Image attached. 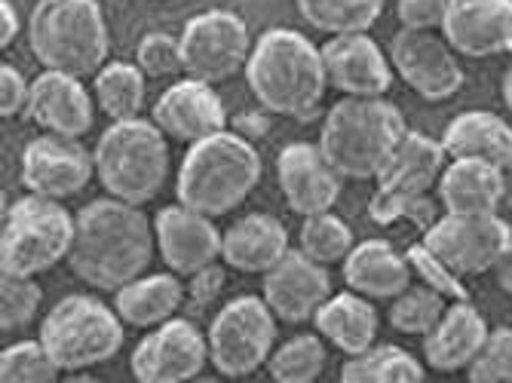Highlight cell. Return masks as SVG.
<instances>
[{
  "instance_id": "obj_1",
  "label": "cell",
  "mask_w": 512,
  "mask_h": 383,
  "mask_svg": "<svg viewBox=\"0 0 512 383\" xmlns=\"http://www.w3.org/2000/svg\"><path fill=\"white\" fill-rule=\"evenodd\" d=\"M157 233L148 215L117 197L92 200L74 215V243L68 264L74 276L99 292H117L145 276L154 258Z\"/></svg>"
},
{
  "instance_id": "obj_2",
  "label": "cell",
  "mask_w": 512,
  "mask_h": 383,
  "mask_svg": "<svg viewBox=\"0 0 512 383\" xmlns=\"http://www.w3.org/2000/svg\"><path fill=\"white\" fill-rule=\"evenodd\" d=\"M246 83L255 102L279 117H310L329 86L322 50L301 31H264L246 62Z\"/></svg>"
},
{
  "instance_id": "obj_3",
  "label": "cell",
  "mask_w": 512,
  "mask_h": 383,
  "mask_svg": "<svg viewBox=\"0 0 512 383\" xmlns=\"http://www.w3.org/2000/svg\"><path fill=\"white\" fill-rule=\"evenodd\" d=\"M405 135V117L384 95L381 99L344 95L325 114V126L319 132V151L341 178L368 181L384 172Z\"/></svg>"
},
{
  "instance_id": "obj_4",
  "label": "cell",
  "mask_w": 512,
  "mask_h": 383,
  "mask_svg": "<svg viewBox=\"0 0 512 383\" xmlns=\"http://www.w3.org/2000/svg\"><path fill=\"white\" fill-rule=\"evenodd\" d=\"M261 181V157L237 132H215L194 141L178 169L175 197L209 218L234 212Z\"/></svg>"
},
{
  "instance_id": "obj_5",
  "label": "cell",
  "mask_w": 512,
  "mask_h": 383,
  "mask_svg": "<svg viewBox=\"0 0 512 383\" xmlns=\"http://www.w3.org/2000/svg\"><path fill=\"white\" fill-rule=\"evenodd\" d=\"M34 59L71 77H96L108 65L111 34L99 0H37L28 19Z\"/></svg>"
},
{
  "instance_id": "obj_6",
  "label": "cell",
  "mask_w": 512,
  "mask_h": 383,
  "mask_svg": "<svg viewBox=\"0 0 512 383\" xmlns=\"http://www.w3.org/2000/svg\"><path fill=\"white\" fill-rule=\"evenodd\" d=\"M92 157L105 194L132 206L151 203L169 178L166 132L154 120H114L99 135Z\"/></svg>"
},
{
  "instance_id": "obj_7",
  "label": "cell",
  "mask_w": 512,
  "mask_h": 383,
  "mask_svg": "<svg viewBox=\"0 0 512 383\" xmlns=\"http://www.w3.org/2000/svg\"><path fill=\"white\" fill-rule=\"evenodd\" d=\"M445 160L448 154L442 141L421 132H408L396 148L393 160L378 175V190L368 203V215L378 224H393L405 218L414 227L427 230L436 221L427 194L439 184Z\"/></svg>"
},
{
  "instance_id": "obj_8",
  "label": "cell",
  "mask_w": 512,
  "mask_h": 383,
  "mask_svg": "<svg viewBox=\"0 0 512 383\" xmlns=\"http://www.w3.org/2000/svg\"><path fill=\"white\" fill-rule=\"evenodd\" d=\"M123 319L92 295L62 298L40 325V344L62 371L96 368L123 347Z\"/></svg>"
},
{
  "instance_id": "obj_9",
  "label": "cell",
  "mask_w": 512,
  "mask_h": 383,
  "mask_svg": "<svg viewBox=\"0 0 512 383\" xmlns=\"http://www.w3.org/2000/svg\"><path fill=\"white\" fill-rule=\"evenodd\" d=\"M74 243V215L62 200L28 194L16 200L0 233V273L37 276L68 258Z\"/></svg>"
},
{
  "instance_id": "obj_10",
  "label": "cell",
  "mask_w": 512,
  "mask_h": 383,
  "mask_svg": "<svg viewBox=\"0 0 512 383\" xmlns=\"http://www.w3.org/2000/svg\"><path fill=\"white\" fill-rule=\"evenodd\" d=\"M209 359L224 377H249L273 353L276 316L264 298L240 295L227 301L209 325Z\"/></svg>"
},
{
  "instance_id": "obj_11",
  "label": "cell",
  "mask_w": 512,
  "mask_h": 383,
  "mask_svg": "<svg viewBox=\"0 0 512 383\" xmlns=\"http://www.w3.org/2000/svg\"><path fill=\"white\" fill-rule=\"evenodd\" d=\"M512 230L497 212H445L424 230V246L457 276L491 273Z\"/></svg>"
},
{
  "instance_id": "obj_12",
  "label": "cell",
  "mask_w": 512,
  "mask_h": 383,
  "mask_svg": "<svg viewBox=\"0 0 512 383\" xmlns=\"http://www.w3.org/2000/svg\"><path fill=\"white\" fill-rule=\"evenodd\" d=\"M181 74L206 83H224L246 68L252 40L237 13L206 10L184 25L181 37Z\"/></svg>"
},
{
  "instance_id": "obj_13",
  "label": "cell",
  "mask_w": 512,
  "mask_h": 383,
  "mask_svg": "<svg viewBox=\"0 0 512 383\" xmlns=\"http://www.w3.org/2000/svg\"><path fill=\"white\" fill-rule=\"evenodd\" d=\"M387 56L399 80L427 102H445L463 86V68L442 31L402 28L390 40Z\"/></svg>"
},
{
  "instance_id": "obj_14",
  "label": "cell",
  "mask_w": 512,
  "mask_h": 383,
  "mask_svg": "<svg viewBox=\"0 0 512 383\" xmlns=\"http://www.w3.org/2000/svg\"><path fill=\"white\" fill-rule=\"evenodd\" d=\"M209 359V338L188 322L172 316L169 322L151 328L132 350L129 368L142 383H184L203 374Z\"/></svg>"
},
{
  "instance_id": "obj_15",
  "label": "cell",
  "mask_w": 512,
  "mask_h": 383,
  "mask_svg": "<svg viewBox=\"0 0 512 383\" xmlns=\"http://www.w3.org/2000/svg\"><path fill=\"white\" fill-rule=\"evenodd\" d=\"M92 175H96V157L83 151L80 138L46 132L28 141L22 154V184L37 197L68 200L80 194Z\"/></svg>"
},
{
  "instance_id": "obj_16",
  "label": "cell",
  "mask_w": 512,
  "mask_h": 383,
  "mask_svg": "<svg viewBox=\"0 0 512 383\" xmlns=\"http://www.w3.org/2000/svg\"><path fill=\"white\" fill-rule=\"evenodd\" d=\"M332 298V279L325 264L313 261L301 249H289L264 273V301L279 322L301 325Z\"/></svg>"
},
{
  "instance_id": "obj_17",
  "label": "cell",
  "mask_w": 512,
  "mask_h": 383,
  "mask_svg": "<svg viewBox=\"0 0 512 383\" xmlns=\"http://www.w3.org/2000/svg\"><path fill=\"white\" fill-rule=\"evenodd\" d=\"M322 65L329 86L344 95H362V99H381L393 86V62L365 31L335 34L322 46Z\"/></svg>"
},
{
  "instance_id": "obj_18",
  "label": "cell",
  "mask_w": 512,
  "mask_h": 383,
  "mask_svg": "<svg viewBox=\"0 0 512 383\" xmlns=\"http://www.w3.org/2000/svg\"><path fill=\"white\" fill-rule=\"evenodd\" d=\"M276 178L289 209L301 218L332 212L341 197V175L325 160L319 145L292 141L276 157Z\"/></svg>"
},
{
  "instance_id": "obj_19",
  "label": "cell",
  "mask_w": 512,
  "mask_h": 383,
  "mask_svg": "<svg viewBox=\"0 0 512 383\" xmlns=\"http://www.w3.org/2000/svg\"><path fill=\"white\" fill-rule=\"evenodd\" d=\"M439 31L457 56L491 59L512 53V0H448Z\"/></svg>"
},
{
  "instance_id": "obj_20",
  "label": "cell",
  "mask_w": 512,
  "mask_h": 383,
  "mask_svg": "<svg viewBox=\"0 0 512 383\" xmlns=\"http://www.w3.org/2000/svg\"><path fill=\"white\" fill-rule=\"evenodd\" d=\"M154 233L160 258L178 276H194L221 258V233L212 218L181 203L157 212Z\"/></svg>"
},
{
  "instance_id": "obj_21",
  "label": "cell",
  "mask_w": 512,
  "mask_h": 383,
  "mask_svg": "<svg viewBox=\"0 0 512 383\" xmlns=\"http://www.w3.org/2000/svg\"><path fill=\"white\" fill-rule=\"evenodd\" d=\"M154 123L175 141H194L215 135L227 126V111L212 83L184 77L172 83L154 105Z\"/></svg>"
},
{
  "instance_id": "obj_22",
  "label": "cell",
  "mask_w": 512,
  "mask_h": 383,
  "mask_svg": "<svg viewBox=\"0 0 512 383\" xmlns=\"http://www.w3.org/2000/svg\"><path fill=\"white\" fill-rule=\"evenodd\" d=\"M25 117L46 132L68 138H83L92 129V123H96L92 99L80 77L50 68H43V74L31 80Z\"/></svg>"
},
{
  "instance_id": "obj_23",
  "label": "cell",
  "mask_w": 512,
  "mask_h": 383,
  "mask_svg": "<svg viewBox=\"0 0 512 383\" xmlns=\"http://www.w3.org/2000/svg\"><path fill=\"white\" fill-rule=\"evenodd\" d=\"M414 273L402 252H396L387 239H365L353 246L344 258V282L347 289L371 298V301H393L411 285Z\"/></svg>"
},
{
  "instance_id": "obj_24",
  "label": "cell",
  "mask_w": 512,
  "mask_h": 383,
  "mask_svg": "<svg viewBox=\"0 0 512 383\" xmlns=\"http://www.w3.org/2000/svg\"><path fill=\"white\" fill-rule=\"evenodd\" d=\"M488 322L485 316L467 304V301H454L448 304L445 316L439 325L424 334V359L433 371H463L470 368V362L479 356L485 338H488Z\"/></svg>"
},
{
  "instance_id": "obj_25",
  "label": "cell",
  "mask_w": 512,
  "mask_h": 383,
  "mask_svg": "<svg viewBox=\"0 0 512 383\" xmlns=\"http://www.w3.org/2000/svg\"><path fill=\"white\" fill-rule=\"evenodd\" d=\"M289 252V233L273 215L252 212L221 233V261L240 273H267Z\"/></svg>"
},
{
  "instance_id": "obj_26",
  "label": "cell",
  "mask_w": 512,
  "mask_h": 383,
  "mask_svg": "<svg viewBox=\"0 0 512 383\" xmlns=\"http://www.w3.org/2000/svg\"><path fill=\"white\" fill-rule=\"evenodd\" d=\"M442 148L451 160H485L503 166L512 160V126L491 111H463L445 126Z\"/></svg>"
},
{
  "instance_id": "obj_27",
  "label": "cell",
  "mask_w": 512,
  "mask_h": 383,
  "mask_svg": "<svg viewBox=\"0 0 512 383\" xmlns=\"http://www.w3.org/2000/svg\"><path fill=\"white\" fill-rule=\"evenodd\" d=\"M313 322L322 338L347 356L365 353L368 347H375V338H378L375 304H371V298H365L353 289L325 301L316 310Z\"/></svg>"
},
{
  "instance_id": "obj_28",
  "label": "cell",
  "mask_w": 512,
  "mask_h": 383,
  "mask_svg": "<svg viewBox=\"0 0 512 383\" xmlns=\"http://www.w3.org/2000/svg\"><path fill=\"white\" fill-rule=\"evenodd\" d=\"M184 304L178 273H145L114 292V310L132 328H157Z\"/></svg>"
},
{
  "instance_id": "obj_29",
  "label": "cell",
  "mask_w": 512,
  "mask_h": 383,
  "mask_svg": "<svg viewBox=\"0 0 512 383\" xmlns=\"http://www.w3.org/2000/svg\"><path fill=\"white\" fill-rule=\"evenodd\" d=\"M439 203L445 212H497L500 166L485 160H451L439 175Z\"/></svg>"
},
{
  "instance_id": "obj_30",
  "label": "cell",
  "mask_w": 512,
  "mask_h": 383,
  "mask_svg": "<svg viewBox=\"0 0 512 383\" xmlns=\"http://www.w3.org/2000/svg\"><path fill=\"white\" fill-rule=\"evenodd\" d=\"M424 377L427 374L421 359L393 344L368 347L365 353L347 356L341 368L344 383H421Z\"/></svg>"
},
{
  "instance_id": "obj_31",
  "label": "cell",
  "mask_w": 512,
  "mask_h": 383,
  "mask_svg": "<svg viewBox=\"0 0 512 383\" xmlns=\"http://www.w3.org/2000/svg\"><path fill=\"white\" fill-rule=\"evenodd\" d=\"M145 71L129 62H108L96 80H92V89H96V102L99 108L114 120H132L142 114L145 108Z\"/></svg>"
},
{
  "instance_id": "obj_32",
  "label": "cell",
  "mask_w": 512,
  "mask_h": 383,
  "mask_svg": "<svg viewBox=\"0 0 512 383\" xmlns=\"http://www.w3.org/2000/svg\"><path fill=\"white\" fill-rule=\"evenodd\" d=\"M307 25L325 34L368 31L384 13L387 0H295Z\"/></svg>"
},
{
  "instance_id": "obj_33",
  "label": "cell",
  "mask_w": 512,
  "mask_h": 383,
  "mask_svg": "<svg viewBox=\"0 0 512 383\" xmlns=\"http://www.w3.org/2000/svg\"><path fill=\"white\" fill-rule=\"evenodd\" d=\"M445 310L448 298L436 292L433 285H408L390 304V325L402 334H411V338H424V334H430L439 325Z\"/></svg>"
},
{
  "instance_id": "obj_34",
  "label": "cell",
  "mask_w": 512,
  "mask_h": 383,
  "mask_svg": "<svg viewBox=\"0 0 512 383\" xmlns=\"http://www.w3.org/2000/svg\"><path fill=\"white\" fill-rule=\"evenodd\" d=\"M267 371L279 383H313L325 371V344L316 334H295L292 341L270 353Z\"/></svg>"
},
{
  "instance_id": "obj_35",
  "label": "cell",
  "mask_w": 512,
  "mask_h": 383,
  "mask_svg": "<svg viewBox=\"0 0 512 383\" xmlns=\"http://www.w3.org/2000/svg\"><path fill=\"white\" fill-rule=\"evenodd\" d=\"M298 249L304 255H310L319 264H338L350 255L353 249V230L347 227L344 218L332 215V212H319V215H307L301 224V236H298Z\"/></svg>"
},
{
  "instance_id": "obj_36",
  "label": "cell",
  "mask_w": 512,
  "mask_h": 383,
  "mask_svg": "<svg viewBox=\"0 0 512 383\" xmlns=\"http://www.w3.org/2000/svg\"><path fill=\"white\" fill-rule=\"evenodd\" d=\"M59 365L46 347L37 341H16L0 353V380L4 383H53L59 377Z\"/></svg>"
},
{
  "instance_id": "obj_37",
  "label": "cell",
  "mask_w": 512,
  "mask_h": 383,
  "mask_svg": "<svg viewBox=\"0 0 512 383\" xmlns=\"http://www.w3.org/2000/svg\"><path fill=\"white\" fill-rule=\"evenodd\" d=\"M40 301L43 292L34 276L4 273V282H0V328H4V334L25 328L37 316Z\"/></svg>"
},
{
  "instance_id": "obj_38",
  "label": "cell",
  "mask_w": 512,
  "mask_h": 383,
  "mask_svg": "<svg viewBox=\"0 0 512 383\" xmlns=\"http://www.w3.org/2000/svg\"><path fill=\"white\" fill-rule=\"evenodd\" d=\"M470 383H512V328H491L479 356L467 368Z\"/></svg>"
},
{
  "instance_id": "obj_39",
  "label": "cell",
  "mask_w": 512,
  "mask_h": 383,
  "mask_svg": "<svg viewBox=\"0 0 512 383\" xmlns=\"http://www.w3.org/2000/svg\"><path fill=\"white\" fill-rule=\"evenodd\" d=\"M408 264H411V273L421 276V282L433 285L436 292H442L448 301H467V289L460 285L463 276H457L448 264H442L424 243H417L405 252Z\"/></svg>"
},
{
  "instance_id": "obj_40",
  "label": "cell",
  "mask_w": 512,
  "mask_h": 383,
  "mask_svg": "<svg viewBox=\"0 0 512 383\" xmlns=\"http://www.w3.org/2000/svg\"><path fill=\"white\" fill-rule=\"evenodd\" d=\"M138 68L148 77H172L181 71V43L172 34L151 31L138 43Z\"/></svg>"
},
{
  "instance_id": "obj_41",
  "label": "cell",
  "mask_w": 512,
  "mask_h": 383,
  "mask_svg": "<svg viewBox=\"0 0 512 383\" xmlns=\"http://www.w3.org/2000/svg\"><path fill=\"white\" fill-rule=\"evenodd\" d=\"M448 13V0H399L396 16L402 28H430L439 31Z\"/></svg>"
},
{
  "instance_id": "obj_42",
  "label": "cell",
  "mask_w": 512,
  "mask_h": 383,
  "mask_svg": "<svg viewBox=\"0 0 512 383\" xmlns=\"http://www.w3.org/2000/svg\"><path fill=\"white\" fill-rule=\"evenodd\" d=\"M28 95H31V83L28 77L16 68V65H0V114L4 117H16L28 108Z\"/></svg>"
},
{
  "instance_id": "obj_43",
  "label": "cell",
  "mask_w": 512,
  "mask_h": 383,
  "mask_svg": "<svg viewBox=\"0 0 512 383\" xmlns=\"http://www.w3.org/2000/svg\"><path fill=\"white\" fill-rule=\"evenodd\" d=\"M224 279H227V273H224V267H218V264H209V267L197 270V273L191 276V285H188L191 301H194L197 307H209L212 301H218V295H221V289H224Z\"/></svg>"
},
{
  "instance_id": "obj_44",
  "label": "cell",
  "mask_w": 512,
  "mask_h": 383,
  "mask_svg": "<svg viewBox=\"0 0 512 383\" xmlns=\"http://www.w3.org/2000/svg\"><path fill=\"white\" fill-rule=\"evenodd\" d=\"M19 31H22V22H19L16 7L10 0H0V46L7 50V46L19 37Z\"/></svg>"
},
{
  "instance_id": "obj_45",
  "label": "cell",
  "mask_w": 512,
  "mask_h": 383,
  "mask_svg": "<svg viewBox=\"0 0 512 383\" xmlns=\"http://www.w3.org/2000/svg\"><path fill=\"white\" fill-rule=\"evenodd\" d=\"M494 279H497V285L506 292V295H512V239H509V246L503 249V255H500V261L494 264Z\"/></svg>"
},
{
  "instance_id": "obj_46",
  "label": "cell",
  "mask_w": 512,
  "mask_h": 383,
  "mask_svg": "<svg viewBox=\"0 0 512 383\" xmlns=\"http://www.w3.org/2000/svg\"><path fill=\"white\" fill-rule=\"evenodd\" d=\"M500 203L512 209V160L500 166Z\"/></svg>"
},
{
  "instance_id": "obj_47",
  "label": "cell",
  "mask_w": 512,
  "mask_h": 383,
  "mask_svg": "<svg viewBox=\"0 0 512 383\" xmlns=\"http://www.w3.org/2000/svg\"><path fill=\"white\" fill-rule=\"evenodd\" d=\"M503 105L512 111V68H509L506 77H503Z\"/></svg>"
}]
</instances>
